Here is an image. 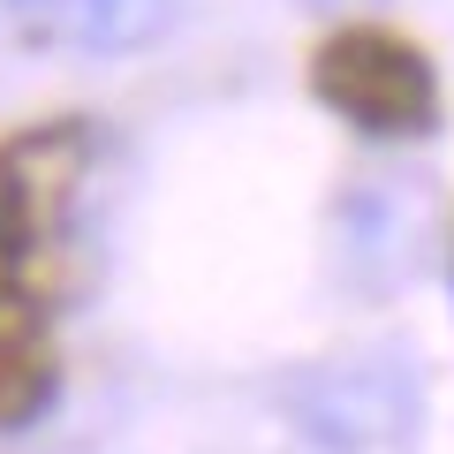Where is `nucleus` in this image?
I'll use <instances>...</instances> for the list:
<instances>
[{
  "instance_id": "f257e3e1",
  "label": "nucleus",
  "mask_w": 454,
  "mask_h": 454,
  "mask_svg": "<svg viewBox=\"0 0 454 454\" xmlns=\"http://www.w3.org/2000/svg\"><path fill=\"white\" fill-rule=\"evenodd\" d=\"M310 98L364 137H432L439 68L394 23H340L310 46Z\"/></svg>"
},
{
  "instance_id": "f03ea898",
  "label": "nucleus",
  "mask_w": 454,
  "mask_h": 454,
  "mask_svg": "<svg viewBox=\"0 0 454 454\" xmlns=\"http://www.w3.org/2000/svg\"><path fill=\"white\" fill-rule=\"evenodd\" d=\"M91 167V129L76 114H53L0 137V273L31 265L53 243V227L76 205V182Z\"/></svg>"
},
{
  "instance_id": "7ed1b4c3",
  "label": "nucleus",
  "mask_w": 454,
  "mask_h": 454,
  "mask_svg": "<svg viewBox=\"0 0 454 454\" xmlns=\"http://www.w3.org/2000/svg\"><path fill=\"white\" fill-rule=\"evenodd\" d=\"M61 394V340L31 288L0 280V432H31Z\"/></svg>"
},
{
  "instance_id": "20e7f679",
  "label": "nucleus",
  "mask_w": 454,
  "mask_h": 454,
  "mask_svg": "<svg viewBox=\"0 0 454 454\" xmlns=\"http://www.w3.org/2000/svg\"><path fill=\"white\" fill-rule=\"evenodd\" d=\"M8 8L38 38H68V46H91V53H129L145 38H160L175 16V0H8Z\"/></svg>"
},
{
  "instance_id": "39448f33",
  "label": "nucleus",
  "mask_w": 454,
  "mask_h": 454,
  "mask_svg": "<svg viewBox=\"0 0 454 454\" xmlns=\"http://www.w3.org/2000/svg\"><path fill=\"white\" fill-rule=\"evenodd\" d=\"M447 265H454V250H447Z\"/></svg>"
}]
</instances>
